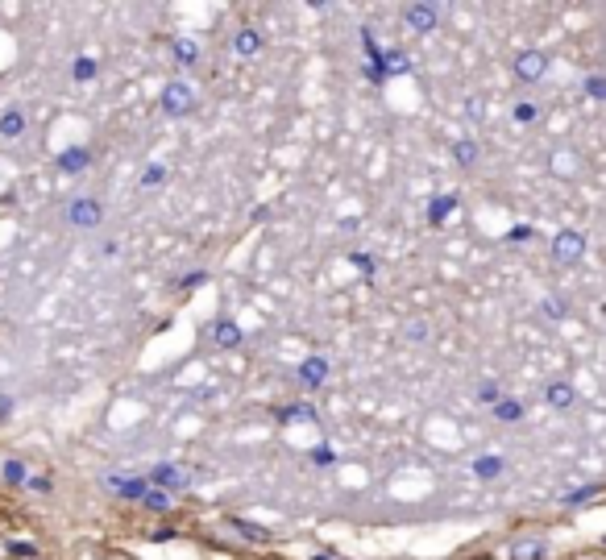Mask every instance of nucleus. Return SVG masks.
Here are the masks:
<instances>
[{
  "mask_svg": "<svg viewBox=\"0 0 606 560\" xmlns=\"http://www.w3.org/2000/svg\"><path fill=\"white\" fill-rule=\"evenodd\" d=\"M553 258H557L561 266H577V262L586 258V237L577 233V229H561L557 241H553Z\"/></svg>",
  "mask_w": 606,
  "mask_h": 560,
  "instance_id": "nucleus-1",
  "label": "nucleus"
},
{
  "mask_svg": "<svg viewBox=\"0 0 606 560\" xmlns=\"http://www.w3.org/2000/svg\"><path fill=\"white\" fill-rule=\"evenodd\" d=\"M196 108V92H191V83L183 79H171L167 88H162V112H171V117H183V112Z\"/></svg>",
  "mask_w": 606,
  "mask_h": 560,
  "instance_id": "nucleus-2",
  "label": "nucleus"
},
{
  "mask_svg": "<svg viewBox=\"0 0 606 560\" xmlns=\"http://www.w3.org/2000/svg\"><path fill=\"white\" fill-rule=\"evenodd\" d=\"M511 71H515L523 83H536V79H544V71H548L544 50H519V54H515V63H511Z\"/></svg>",
  "mask_w": 606,
  "mask_h": 560,
  "instance_id": "nucleus-3",
  "label": "nucleus"
},
{
  "mask_svg": "<svg viewBox=\"0 0 606 560\" xmlns=\"http://www.w3.org/2000/svg\"><path fill=\"white\" fill-rule=\"evenodd\" d=\"M403 21H407L416 34H432L436 25H440V9H436V5H407Z\"/></svg>",
  "mask_w": 606,
  "mask_h": 560,
  "instance_id": "nucleus-4",
  "label": "nucleus"
},
{
  "mask_svg": "<svg viewBox=\"0 0 606 560\" xmlns=\"http://www.w3.org/2000/svg\"><path fill=\"white\" fill-rule=\"evenodd\" d=\"M67 216H71L75 229H96L104 212H100V204H96V200H75V204L67 208Z\"/></svg>",
  "mask_w": 606,
  "mask_h": 560,
  "instance_id": "nucleus-5",
  "label": "nucleus"
},
{
  "mask_svg": "<svg viewBox=\"0 0 606 560\" xmlns=\"http://www.w3.org/2000/svg\"><path fill=\"white\" fill-rule=\"evenodd\" d=\"M150 482H154V490H183L187 486V473L183 469H175V465H154V473H150Z\"/></svg>",
  "mask_w": 606,
  "mask_h": 560,
  "instance_id": "nucleus-6",
  "label": "nucleus"
},
{
  "mask_svg": "<svg viewBox=\"0 0 606 560\" xmlns=\"http://www.w3.org/2000/svg\"><path fill=\"white\" fill-rule=\"evenodd\" d=\"M544 403H548V407H557V411H569V407L577 403L573 382H548V386H544Z\"/></svg>",
  "mask_w": 606,
  "mask_h": 560,
  "instance_id": "nucleus-7",
  "label": "nucleus"
},
{
  "mask_svg": "<svg viewBox=\"0 0 606 560\" xmlns=\"http://www.w3.org/2000/svg\"><path fill=\"white\" fill-rule=\"evenodd\" d=\"M21 133H25V112L21 108L0 112V137H5V142H17Z\"/></svg>",
  "mask_w": 606,
  "mask_h": 560,
  "instance_id": "nucleus-8",
  "label": "nucleus"
},
{
  "mask_svg": "<svg viewBox=\"0 0 606 560\" xmlns=\"http://www.w3.org/2000/svg\"><path fill=\"white\" fill-rule=\"evenodd\" d=\"M324 378H328V361H324V357H308V361L299 366V382H303V386H320Z\"/></svg>",
  "mask_w": 606,
  "mask_h": 560,
  "instance_id": "nucleus-9",
  "label": "nucleus"
},
{
  "mask_svg": "<svg viewBox=\"0 0 606 560\" xmlns=\"http://www.w3.org/2000/svg\"><path fill=\"white\" fill-rule=\"evenodd\" d=\"M544 556H548L544 540H515L511 544V560H544Z\"/></svg>",
  "mask_w": 606,
  "mask_h": 560,
  "instance_id": "nucleus-10",
  "label": "nucleus"
},
{
  "mask_svg": "<svg viewBox=\"0 0 606 560\" xmlns=\"http://www.w3.org/2000/svg\"><path fill=\"white\" fill-rule=\"evenodd\" d=\"M233 50L241 54V59H254V54L262 50V38H258V30H237V38H233Z\"/></svg>",
  "mask_w": 606,
  "mask_h": 560,
  "instance_id": "nucleus-11",
  "label": "nucleus"
},
{
  "mask_svg": "<svg viewBox=\"0 0 606 560\" xmlns=\"http://www.w3.org/2000/svg\"><path fill=\"white\" fill-rule=\"evenodd\" d=\"M212 336H216V345H220V349H233V345H241V336H245V332H241L233 320H216V332H212Z\"/></svg>",
  "mask_w": 606,
  "mask_h": 560,
  "instance_id": "nucleus-12",
  "label": "nucleus"
},
{
  "mask_svg": "<svg viewBox=\"0 0 606 560\" xmlns=\"http://www.w3.org/2000/svg\"><path fill=\"white\" fill-rule=\"evenodd\" d=\"M88 158H92L88 150H63V154H59V166H63L67 175H75V171H84V166H88Z\"/></svg>",
  "mask_w": 606,
  "mask_h": 560,
  "instance_id": "nucleus-13",
  "label": "nucleus"
},
{
  "mask_svg": "<svg viewBox=\"0 0 606 560\" xmlns=\"http://www.w3.org/2000/svg\"><path fill=\"white\" fill-rule=\"evenodd\" d=\"M453 208H457L453 195H436V200L428 204V220H432V224H440L445 216H453Z\"/></svg>",
  "mask_w": 606,
  "mask_h": 560,
  "instance_id": "nucleus-14",
  "label": "nucleus"
},
{
  "mask_svg": "<svg viewBox=\"0 0 606 560\" xmlns=\"http://www.w3.org/2000/svg\"><path fill=\"white\" fill-rule=\"evenodd\" d=\"M474 399H478V403H486V407H494V403H503V390H499V382H478Z\"/></svg>",
  "mask_w": 606,
  "mask_h": 560,
  "instance_id": "nucleus-15",
  "label": "nucleus"
},
{
  "mask_svg": "<svg viewBox=\"0 0 606 560\" xmlns=\"http://www.w3.org/2000/svg\"><path fill=\"white\" fill-rule=\"evenodd\" d=\"M142 502H146V507H154V511H171V507H175V498H171L167 490H154V486L142 494Z\"/></svg>",
  "mask_w": 606,
  "mask_h": 560,
  "instance_id": "nucleus-16",
  "label": "nucleus"
},
{
  "mask_svg": "<svg viewBox=\"0 0 606 560\" xmlns=\"http://www.w3.org/2000/svg\"><path fill=\"white\" fill-rule=\"evenodd\" d=\"M474 473H478V478H499V473H503V457H482L478 465H474Z\"/></svg>",
  "mask_w": 606,
  "mask_h": 560,
  "instance_id": "nucleus-17",
  "label": "nucleus"
},
{
  "mask_svg": "<svg viewBox=\"0 0 606 560\" xmlns=\"http://www.w3.org/2000/svg\"><path fill=\"white\" fill-rule=\"evenodd\" d=\"M453 158H457V166H474L478 162V142H457Z\"/></svg>",
  "mask_w": 606,
  "mask_h": 560,
  "instance_id": "nucleus-18",
  "label": "nucleus"
},
{
  "mask_svg": "<svg viewBox=\"0 0 606 560\" xmlns=\"http://www.w3.org/2000/svg\"><path fill=\"white\" fill-rule=\"evenodd\" d=\"M175 59L183 63V67H196V59H200V50H196V42H175Z\"/></svg>",
  "mask_w": 606,
  "mask_h": 560,
  "instance_id": "nucleus-19",
  "label": "nucleus"
},
{
  "mask_svg": "<svg viewBox=\"0 0 606 560\" xmlns=\"http://www.w3.org/2000/svg\"><path fill=\"white\" fill-rule=\"evenodd\" d=\"M494 415H499L503 424H511V419H519V415H523V407H519L515 399H503V403H494Z\"/></svg>",
  "mask_w": 606,
  "mask_h": 560,
  "instance_id": "nucleus-20",
  "label": "nucleus"
},
{
  "mask_svg": "<svg viewBox=\"0 0 606 560\" xmlns=\"http://www.w3.org/2000/svg\"><path fill=\"white\" fill-rule=\"evenodd\" d=\"M5 478H9V482H25V486H30V473H25V465H21L17 457H9V461H5Z\"/></svg>",
  "mask_w": 606,
  "mask_h": 560,
  "instance_id": "nucleus-21",
  "label": "nucleus"
},
{
  "mask_svg": "<svg viewBox=\"0 0 606 560\" xmlns=\"http://www.w3.org/2000/svg\"><path fill=\"white\" fill-rule=\"evenodd\" d=\"M79 83H84V79H92L96 75V59H75V71H71Z\"/></svg>",
  "mask_w": 606,
  "mask_h": 560,
  "instance_id": "nucleus-22",
  "label": "nucleus"
},
{
  "mask_svg": "<svg viewBox=\"0 0 606 560\" xmlns=\"http://www.w3.org/2000/svg\"><path fill=\"white\" fill-rule=\"evenodd\" d=\"M536 117H540L536 104H515V121H519V125H532Z\"/></svg>",
  "mask_w": 606,
  "mask_h": 560,
  "instance_id": "nucleus-23",
  "label": "nucleus"
},
{
  "mask_svg": "<svg viewBox=\"0 0 606 560\" xmlns=\"http://www.w3.org/2000/svg\"><path fill=\"white\" fill-rule=\"evenodd\" d=\"M586 92H590L594 100H606V79H602V75H590V79H586Z\"/></svg>",
  "mask_w": 606,
  "mask_h": 560,
  "instance_id": "nucleus-24",
  "label": "nucleus"
},
{
  "mask_svg": "<svg viewBox=\"0 0 606 560\" xmlns=\"http://www.w3.org/2000/svg\"><path fill=\"white\" fill-rule=\"evenodd\" d=\"M162 179H167V166H150V171L142 175V187H158Z\"/></svg>",
  "mask_w": 606,
  "mask_h": 560,
  "instance_id": "nucleus-25",
  "label": "nucleus"
},
{
  "mask_svg": "<svg viewBox=\"0 0 606 560\" xmlns=\"http://www.w3.org/2000/svg\"><path fill=\"white\" fill-rule=\"evenodd\" d=\"M237 531H241V536H250V540H258V544L266 540V531H258L254 523H237Z\"/></svg>",
  "mask_w": 606,
  "mask_h": 560,
  "instance_id": "nucleus-26",
  "label": "nucleus"
},
{
  "mask_svg": "<svg viewBox=\"0 0 606 560\" xmlns=\"http://www.w3.org/2000/svg\"><path fill=\"white\" fill-rule=\"evenodd\" d=\"M528 237H532V229H528V224H519L515 233H507V241H528Z\"/></svg>",
  "mask_w": 606,
  "mask_h": 560,
  "instance_id": "nucleus-27",
  "label": "nucleus"
},
{
  "mask_svg": "<svg viewBox=\"0 0 606 560\" xmlns=\"http://www.w3.org/2000/svg\"><path fill=\"white\" fill-rule=\"evenodd\" d=\"M544 312H548V316H561V312H565V303H561V299H548V303H544Z\"/></svg>",
  "mask_w": 606,
  "mask_h": 560,
  "instance_id": "nucleus-28",
  "label": "nucleus"
},
{
  "mask_svg": "<svg viewBox=\"0 0 606 560\" xmlns=\"http://www.w3.org/2000/svg\"><path fill=\"white\" fill-rule=\"evenodd\" d=\"M569 162H573V154H557V171H561V175H569V171H573Z\"/></svg>",
  "mask_w": 606,
  "mask_h": 560,
  "instance_id": "nucleus-29",
  "label": "nucleus"
},
{
  "mask_svg": "<svg viewBox=\"0 0 606 560\" xmlns=\"http://www.w3.org/2000/svg\"><path fill=\"white\" fill-rule=\"evenodd\" d=\"M312 457H316V465H333V453H328V448H316Z\"/></svg>",
  "mask_w": 606,
  "mask_h": 560,
  "instance_id": "nucleus-30",
  "label": "nucleus"
},
{
  "mask_svg": "<svg viewBox=\"0 0 606 560\" xmlns=\"http://www.w3.org/2000/svg\"><path fill=\"white\" fill-rule=\"evenodd\" d=\"M353 266H357V270H374V262H370L366 254H353Z\"/></svg>",
  "mask_w": 606,
  "mask_h": 560,
  "instance_id": "nucleus-31",
  "label": "nucleus"
},
{
  "mask_svg": "<svg viewBox=\"0 0 606 560\" xmlns=\"http://www.w3.org/2000/svg\"><path fill=\"white\" fill-rule=\"evenodd\" d=\"M316 560H333V556H328V552H320V556H316Z\"/></svg>",
  "mask_w": 606,
  "mask_h": 560,
  "instance_id": "nucleus-32",
  "label": "nucleus"
}]
</instances>
